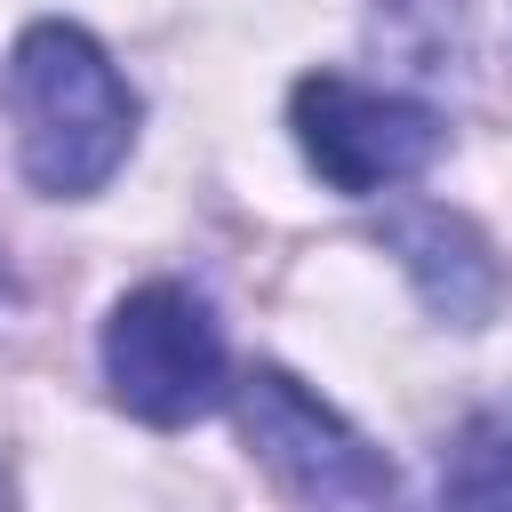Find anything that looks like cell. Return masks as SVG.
I'll return each instance as SVG.
<instances>
[{
	"mask_svg": "<svg viewBox=\"0 0 512 512\" xmlns=\"http://www.w3.org/2000/svg\"><path fill=\"white\" fill-rule=\"evenodd\" d=\"M8 120H16V168L48 200H88L120 176L136 152V88L104 56L96 32L40 16L8 48Z\"/></svg>",
	"mask_w": 512,
	"mask_h": 512,
	"instance_id": "1",
	"label": "cell"
},
{
	"mask_svg": "<svg viewBox=\"0 0 512 512\" xmlns=\"http://www.w3.org/2000/svg\"><path fill=\"white\" fill-rule=\"evenodd\" d=\"M288 128H296L304 168L344 200L400 192L448 152L440 104L384 88V80H360V72H304L288 88Z\"/></svg>",
	"mask_w": 512,
	"mask_h": 512,
	"instance_id": "2",
	"label": "cell"
},
{
	"mask_svg": "<svg viewBox=\"0 0 512 512\" xmlns=\"http://www.w3.org/2000/svg\"><path fill=\"white\" fill-rule=\"evenodd\" d=\"M104 384L136 424H200L208 408L232 400V352L200 288L184 280H144L112 304L104 320Z\"/></svg>",
	"mask_w": 512,
	"mask_h": 512,
	"instance_id": "3",
	"label": "cell"
},
{
	"mask_svg": "<svg viewBox=\"0 0 512 512\" xmlns=\"http://www.w3.org/2000/svg\"><path fill=\"white\" fill-rule=\"evenodd\" d=\"M240 400V432L256 448V464L272 472V488L304 512H400V480L384 464V448L368 432H352L304 376L288 368H248L232 384Z\"/></svg>",
	"mask_w": 512,
	"mask_h": 512,
	"instance_id": "4",
	"label": "cell"
},
{
	"mask_svg": "<svg viewBox=\"0 0 512 512\" xmlns=\"http://www.w3.org/2000/svg\"><path fill=\"white\" fill-rule=\"evenodd\" d=\"M384 240H392V256L408 264V280L424 288V304H432L440 320L480 328V320L496 312L504 272H496L488 240H480L456 208H400V216L384 224Z\"/></svg>",
	"mask_w": 512,
	"mask_h": 512,
	"instance_id": "5",
	"label": "cell"
},
{
	"mask_svg": "<svg viewBox=\"0 0 512 512\" xmlns=\"http://www.w3.org/2000/svg\"><path fill=\"white\" fill-rule=\"evenodd\" d=\"M440 512H512V408H480L456 424L440 464Z\"/></svg>",
	"mask_w": 512,
	"mask_h": 512,
	"instance_id": "6",
	"label": "cell"
},
{
	"mask_svg": "<svg viewBox=\"0 0 512 512\" xmlns=\"http://www.w3.org/2000/svg\"><path fill=\"white\" fill-rule=\"evenodd\" d=\"M376 32L416 48V56H456L464 48V0H376Z\"/></svg>",
	"mask_w": 512,
	"mask_h": 512,
	"instance_id": "7",
	"label": "cell"
},
{
	"mask_svg": "<svg viewBox=\"0 0 512 512\" xmlns=\"http://www.w3.org/2000/svg\"><path fill=\"white\" fill-rule=\"evenodd\" d=\"M0 512H8V472H0Z\"/></svg>",
	"mask_w": 512,
	"mask_h": 512,
	"instance_id": "8",
	"label": "cell"
}]
</instances>
